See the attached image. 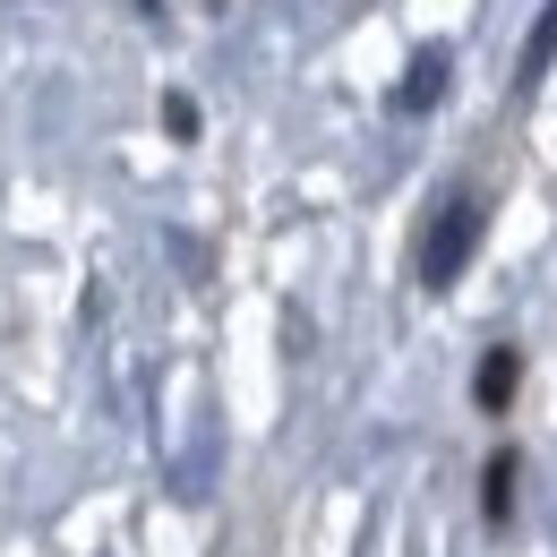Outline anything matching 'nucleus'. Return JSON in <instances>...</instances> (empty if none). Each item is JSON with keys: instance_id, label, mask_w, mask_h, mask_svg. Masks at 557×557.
Segmentation results:
<instances>
[{"instance_id": "obj_1", "label": "nucleus", "mask_w": 557, "mask_h": 557, "mask_svg": "<svg viewBox=\"0 0 557 557\" xmlns=\"http://www.w3.org/2000/svg\"><path fill=\"white\" fill-rule=\"evenodd\" d=\"M472 249H481V198H446L437 223H429V240H420V283L446 292V283L472 267Z\"/></svg>"}, {"instance_id": "obj_2", "label": "nucleus", "mask_w": 557, "mask_h": 557, "mask_svg": "<svg viewBox=\"0 0 557 557\" xmlns=\"http://www.w3.org/2000/svg\"><path fill=\"white\" fill-rule=\"evenodd\" d=\"M515 377H523V360H515L506 344H497V351H481V377H472V404H481V412H506V404H515Z\"/></svg>"}, {"instance_id": "obj_3", "label": "nucleus", "mask_w": 557, "mask_h": 557, "mask_svg": "<svg viewBox=\"0 0 557 557\" xmlns=\"http://www.w3.org/2000/svg\"><path fill=\"white\" fill-rule=\"evenodd\" d=\"M549 61H557V0L541 9V17H532V44H523V61H515V86L532 95V86L549 77Z\"/></svg>"}, {"instance_id": "obj_4", "label": "nucleus", "mask_w": 557, "mask_h": 557, "mask_svg": "<svg viewBox=\"0 0 557 557\" xmlns=\"http://www.w3.org/2000/svg\"><path fill=\"white\" fill-rule=\"evenodd\" d=\"M437 95H446V52L429 44V52H412V70H404V95H395V103H404V112H429Z\"/></svg>"}, {"instance_id": "obj_5", "label": "nucleus", "mask_w": 557, "mask_h": 557, "mask_svg": "<svg viewBox=\"0 0 557 557\" xmlns=\"http://www.w3.org/2000/svg\"><path fill=\"white\" fill-rule=\"evenodd\" d=\"M481 506H488V523H506V515H515V455H488V472H481Z\"/></svg>"}, {"instance_id": "obj_6", "label": "nucleus", "mask_w": 557, "mask_h": 557, "mask_svg": "<svg viewBox=\"0 0 557 557\" xmlns=\"http://www.w3.org/2000/svg\"><path fill=\"white\" fill-rule=\"evenodd\" d=\"M163 129H172V138H198V103L172 95V103H163Z\"/></svg>"}]
</instances>
